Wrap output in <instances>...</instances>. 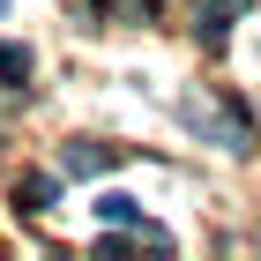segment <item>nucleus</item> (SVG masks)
I'll use <instances>...</instances> for the list:
<instances>
[{
    "instance_id": "7",
    "label": "nucleus",
    "mask_w": 261,
    "mask_h": 261,
    "mask_svg": "<svg viewBox=\"0 0 261 261\" xmlns=\"http://www.w3.org/2000/svg\"><path fill=\"white\" fill-rule=\"evenodd\" d=\"M97 15H112V22H149L157 0H97Z\"/></svg>"
},
{
    "instance_id": "1",
    "label": "nucleus",
    "mask_w": 261,
    "mask_h": 261,
    "mask_svg": "<svg viewBox=\"0 0 261 261\" xmlns=\"http://www.w3.org/2000/svg\"><path fill=\"white\" fill-rule=\"evenodd\" d=\"M187 127H194V135H209L217 149H254V120H246L239 105H209V97H194V105H187Z\"/></svg>"
},
{
    "instance_id": "4",
    "label": "nucleus",
    "mask_w": 261,
    "mask_h": 261,
    "mask_svg": "<svg viewBox=\"0 0 261 261\" xmlns=\"http://www.w3.org/2000/svg\"><path fill=\"white\" fill-rule=\"evenodd\" d=\"M15 209L22 217H45V209H53V179H45V172H22L15 179Z\"/></svg>"
},
{
    "instance_id": "6",
    "label": "nucleus",
    "mask_w": 261,
    "mask_h": 261,
    "mask_svg": "<svg viewBox=\"0 0 261 261\" xmlns=\"http://www.w3.org/2000/svg\"><path fill=\"white\" fill-rule=\"evenodd\" d=\"M0 82H8V90L30 82V45H0Z\"/></svg>"
},
{
    "instance_id": "2",
    "label": "nucleus",
    "mask_w": 261,
    "mask_h": 261,
    "mask_svg": "<svg viewBox=\"0 0 261 261\" xmlns=\"http://www.w3.org/2000/svg\"><path fill=\"white\" fill-rule=\"evenodd\" d=\"M239 8H246V0H194V38L201 45H224V30H231Z\"/></svg>"
},
{
    "instance_id": "5",
    "label": "nucleus",
    "mask_w": 261,
    "mask_h": 261,
    "mask_svg": "<svg viewBox=\"0 0 261 261\" xmlns=\"http://www.w3.org/2000/svg\"><path fill=\"white\" fill-rule=\"evenodd\" d=\"M90 209H97L105 224H142V201H135V194H120V187H112V194H97Z\"/></svg>"
},
{
    "instance_id": "3",
    "label": "nucleus",
    "mask_w": 261,
    "mask_h": 261,
    "mask_svg": "<svg viewBox=\"0 0 261 261\" xmlns=\"http://www.w3.org/2000/svg\"><path fill=\"white\" fill-rule=\"evenodd\" d=\"M105 164H112L105 142H67V149H60V172H67V179H97Z\"/></svg>"
}]
</instances>
